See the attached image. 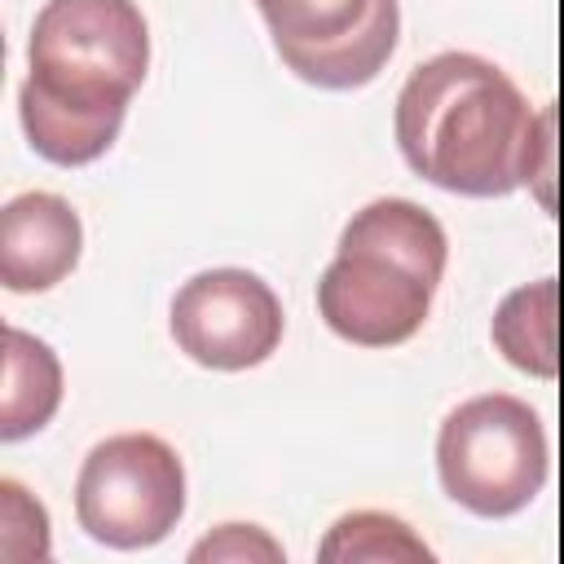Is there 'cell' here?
Returning a JSON list of instances; mask_svg holds the SVG:
<instances>
[{"instance_id": "cell-10", "label": "cell", "mask_w": 564, "mask_h": 564, "mask_svg": "<svg viewBox=\"0 0 564 564\" xmlns=\"http://www.w3.org/2000/svg\"><path fill=\"white\" fill-rule=\"evenodd\" d=\"M555 304H560V286L555 278L516 286L498 313H494V344L498 352L538 379H555L560 357H555Z\"/></svg>"}, {"instance_id": "cell-7", "label": "cell", "mask_w": 564, "mask_h": 564, "mask_svg": "<svg viewBox=\"0 0 564 564\" xmlns=\"http://www.w3.org/2000/svg\"><path fill=\"white\" fill-rule=\"evenodd\" d=\"M282 304L251 269H203L172 300L176 348L207 370H251L282 344Z\"/></svg>"}, {"instance_id": "cell-8", "label": "cell", "mask_w": 564, "mask_h": 564, "mask_svg": "<svg viewBox=\"0 0 564 564\" xmlns=\"http://www.w3.org/2000/svg\"><path fill=\"white\" fill-rule=\"evenodd\" d=\"M84 225L57 194H18L0 212V282L9 291H48L79 264Z\"/></svg>"}, {"instance_id": "cell-1", "label": "cell", "mask_w": 564, "mask_h": 564, "mask_svg": "<svg viewBox=\"0 0 564 564\" xmlns=\"http://www.w3.org/2000/svg\"><path fill=\"white\" fill-rule=\"evenodd\" d=\"M397 145L414 176L463 198H502L551 176V110L533 115L507 70L476 53H436L397 97Z\"/></svg>"}, {"instance_id": "cell-12", "label": "cell", "mask_w": 564, "mask_h": 564, "mask_svg": "<svg viewBox=\"0 0 564 564\" xmlns=\"http://www.w3.org/2000/svg\"><path fill=\"white\" fill-rule=\"evenodd\" d=\"M0 555L9 564H44L48 560V516L44 507L18 485V480H0Z\"/></svg>"}, {"instance_id": "cell-5", "label": "cell", "mask_w": 564, "mask_h": 564, "mask_svg": "<svg viewBox=\"0 0 564 564\" xmlns=\"http://www.w3.org/2000/svg\"><path fill=\"white\" fill-rule=\"evenodd\" d=\"M185 511V467L154 432H119L88 449L75 480L79 529L115 551L163 542Z\"/></svg>"}, {"instance_id": "cell-11", "label": "cell", "mask_w": 564, "mask_h": 564, "mask_svg": "<svg viewBox=\"0 0 564 564\" xmlns=\"http://www.w3.org/2000/svg\"><path fill=\"white\" fill-rule=\"evenodd\" d=\"M326 564H352V560H432V546L410 533L405 520L388 511H352L339 516L317 551Z\"/></svg>"}, {"instance_id": "cell-9", "label": "cell", "mask_w": 564, "mask_h": 564, "mask_svg": "<svg viewBox=\"0 0 564 564\" xmlns=\"http://www.w3.org/2000/svg\"><path fill=\"white\" fill-rule=\"evenodd\" d=\"M62 405V361L57 352L18 330L4 326V401H0V441H22L40 432Z\"/></svg>"}, {"instance_id": "cell-4", "label": "cell", "mask_w": 564, "mask_h": 564, "mask_svg": "<svg viewBox=\"0 0 564 564\" xmlns=\"http://www.w3.org/2000/svg\"><path fill=\"white\" fill-rule=\"evenodd\" d=\"M436 471L441 489L471 516H516L542 494L551 471L542 419L507 392L471 397L441 423Z\"/></svg>"}, {"instance_id": "cell-2", "label": "cell", "mask_w": 564, "mask_h": 564, "mask_svg": "<svg viewBox=\"0 0 564 564\" xmlns=\"http://www.w3.org/2000/svg\"><path fill=\"white\" fill-rule=\"evenodd\" d=\"M22 128L40 159L84 167L101 159L150 70V31L132 0H48L26 44Z\"/></svg>"}, {"instance_id": "cell-3", "label": "cell", "mask_w": 564, "mask_h": 564, "mask_svg": "<svg viewBox=\"0 0 564 564\" xmlns=\"http://www.w3.org/2000/svg\"><path fill=\"white\" fill-rule=\"evenodd\" d=\"M445 256L432 212L410 198H375L344 225L339 256L317 282V313L357 348H397L423 330Z\"/></svg>"}, {"instance_id": "cell-6", "label": "cell", "mask_w": 564, "mask_h": 564, "mask_svg": "<svg viewBox=\"0 0 564 564\" xmlns=\"http://www.w3.org/2000/svg\"><path fill=\"white\" fill-rule=\"evenodd\" d=\"M256 9L286 70L330 93L370 84L401 31L397 0H256Z\"/></svg>"}, {"instance_id": "cell-13", "label": "cell", "mask_w": 564, "mask_h": 564, "mask_svg": "<svg viewBox=\"0 0 564 564\" xmlns=\"http://www.w3.org/2000/svg\"><path fill=\"white\" fill-rule=\"evenodd\" d=\"M189 560H282V546L256 524H220V533L203 538Z\"/></svg>"}]
</instances>
